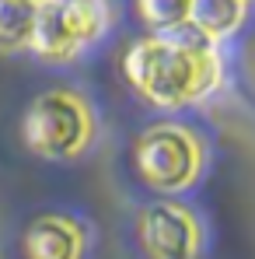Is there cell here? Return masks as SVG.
Wrapping results in <instances>:
<instances>
[{"label": "cell", "instance_id": "obj_1", "mask_svg": "<svg viewBox=\"0 0 255 259\" xmlns=\"http://www.w3.org/2000/svg\"><path fill=\"white\" fill-rule=\"evenodd\" d=\"M123 70H126L129 84L161 109H178V105L199 102V98L213 95L224 81V67H220L217 53L192 60V56L171 49L168 42H161L158 35L129 46Z\"/></svg>", "mask_w": 255, "mask_h": 259}, {"label": "cell", "instance_id": "obj_2", "mask_svg": "<svg viewBox=\"0 0 255 259\" xmlns=\"http://www.w3.org/2000/svg\"><path fill=\"white\" fill-rule=\"evenodd\" d=\"M91 140V112L70 91H45L25 112V144L42 158H74Z\"/></svg>", "mask_w": 255, "mask_h": 259}, {"label": "cell", "instance_id": "obj_3", "mask_svg": "<svg viewBox=\"0 0 255 259\" xmlns=\"http://www.w3.org/2000/svg\"><path fill=\"white\" fill-rule=\"evenodd\" d=\"M136 168L147 186L161 193H178L192 186L203 168V144L185 126H154L136 140Z\"/></svg>", "mask_w": 255, "mask_h": 259}, {"label": "cell", "instance_id": "obj_4", "mask_svg": "<svg viewBox=\"0 0 255 259\" xmlns=\"http://www.w3.org/2000/svg\"><path fill=\"white\" fill-rule=\"evenodd\" d=\"M140 242L150 259H196L199 224L178 203H150L140 217Z\"/></svg>", "mask_w": 255, "mask_h": 259}, {"label": "cell", "instance_id": "obj_5", "mask_svg": "<svg viewBox=\"0 0 255 259\" xmlns=\"http://www.w3.org/2000/svg\"><path fill=\"white\" fill-rule=\"evenodd\" d=\"M28 46L42 60H70L84 46L67 0H45V4H39V18H35Z\"/></svg>", "mask_w": 255, "mask_h": 259}, {"label": "cell", "instance_id": "obj_6", "mask_svg": "<svg viewBox=\"0 0 255 259\" xmlns=\"http://www.w3.org/2000/svg\"><path fill=\"white\" fill-rule=\"evenodd\" d=\"M84 231L67 217H39L25 231V256L28 259H81Z\"/></svg>", "mask_w": 255, "mask_h": 259}, {"label": "cell", "instance_id": "obj_7", "mask_svg": "<svg viewBox=\"0 0 255 259\" xmlns=\"http://www.w3.org/2000/svg\"><path fill=\"white\" fill-rule=\"evenodd\" d=\"M245 18V0H192L189 21H196L213 42L227 39Z\"/></svg>", "mask_w": 255, "mask_h": 259}, {"label": "cell", "instance_id": "obj_8", "mask_svg": "<svg viewBox=\"0 0 255 259\" xmlns=\"http://www.w3.org/2000/svg\"><path fill=\"white\" fill-rule=\"evenodd\" d=\"M35 18H39L35 0H0V49L28 46Z\"/></svg>", "mask_w": 255, "mask_h": 259}, {"label": "cell", "instance_id": "obj_9", "mask_svg": "<svg viewBox=\"0 0 255 259\" xmlns=\"http://www.w3.org/2000/svg\"><path fill=\"white\" fill-rule=\"evenodd\" d=\"M158 39L161 42H168L171 49H178V53H185V56H210L213 53V39L196 25V21H178V25H171L165 32H158Z\"/></svg>", "mask_w": 255, "mask_h": 259}, {"label": "cell", "instance_id": "obj_10", "mask_svg": "<svg viewBox=\"0 0 255 259\" xmlns=\"http://www.w3.org/2000/svg\"><path fill=\"white\" fill-rule=\"evenodd\" d=\"M136 7H140V18L158 32H165L178 21H189L192 14V0H136Z\"/></svg>", "mask_w": 255, "mask_h": 259}, {"label": "cell", "instance_id": "obj_11", "mask_svg": "<svg viewBox=\"0 0 255 259\" xmlns=\"http://www.w3.org/2000/svg\"><path fill=\"white\" fill-rule=\"evenodd\" d=\"M35 4H45V0H35Z\"/></svg>", "mask_w": 255, "mask_h": 259}]
</instances>
